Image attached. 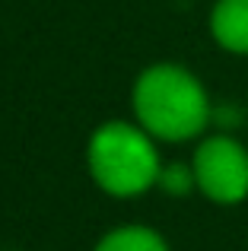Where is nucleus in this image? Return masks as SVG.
Listing matches in <instances>:
<instances>
[{
	"instance_id": "f257e3e1",
	"label": "nucleus",
	"mask_w": 248,
	"mask_h": 251,
	"mask_svg": "<svg viewBox=\"0 0 248 251\" xmlns=\"http://www.w3.org/2000/svg\"><path fill=\"white\" fill-rule=\"evenodd\" d=\"M134 118L153 140L185 143L213 124V102L204 83L181 64H153L130 89Z\"/></svg>"
},
{
	"instance_id": "f03ea898",
	"label": "nucleus",
	"mask_w": 248,
	"mask_h": 251,
	"mask_svg": "<svg viewBox=\"0 0 248 251\" xmlns=\"http://www.w3.org/2000/svg\"><path fill=\"white\" fill-rule=\"evenodd\" d=\"M86 162L96 184L115 197H137L159 181L156 140L130 121H105L86 147Z\"/></svg>"
},
{
	"instance_id": "7ed1b4c3",
	"label": "nucleus",
	"mask_w": 248,
	"mask_h": 251,
	"mask_svg": "<svg viewBox=\"0 0 248 251\" xmlns=\"http://www.w3.org/2000/svg\"><path fill=\"white\" fill-rule=\"evenodd\" d=\"M191 169L200 194L213 203H239L248 197V150L232 134L200 140Z\"/></svg>"
},
{
	"instance_id": "20e7f679",
	"label": "nucleus",
	"mask_w": 248,
	"mask_h": 251,
	"mask_svg": "<svg viewBox=\"0 0 248 251\" xmlns=\"http://www.w3.org/2000/svg\"><path fill=\"white\" fill-rule=\"evenodd\" d=\"M210 35L229 54H248V0H217L210 10Z\"/></svg>"
},
{
	"instance_id": "39448f33",
	"label": "nucleus",
	"mask_w": 248,
	"mask_h": 251,
	"mask_svg": "<svg viewBox=\"0 0 248 251\" xmlns=\"http://www.w3.org/2000/svg\"><path fill=\"white\" fill-rule=\"evenodd\" d=\"M96 251H169L159 232L147 226H121L108 232L105 239L96 245Z\"/></svg>"
},
{
	"instance_id": "423d86ee",
	"label": "nucleus",
	"mask_w": 248,
	"mask_h": 251,
	"mask_svg": "<svg viewBox=\"0 0 248 251\" xmlns=\"http://www.w3.org/2000/svg\"><path fill=\"white\" fill-rule=\"evenodd\" d=\"M159 184L166 194H172V197H181V194H188L191 188H198V181H194V169L191 166H181V162H172V166H162L159 172Z\"/></svg>"
}]
</instances>
